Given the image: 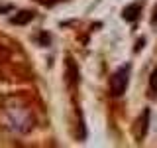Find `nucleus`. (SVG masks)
Instances as JSON below:
<instances>
[{
    "mask_svg": "<svg viewBox=\"0 0 157 148\" xmlns=\"http://www.w3.org/2000/svg\"><path fill=\"white\" fill-rule=\"evenodd\" d=\"M6 118L10 122V128H14L16 132H28L33 126V115L32 109H28L22 101H8L4 107Z\"/></svg>",
    "mask_w": 157,
    "mask_h": 148,
    "instance_id": "nucleus-1",
    "label": "nucleus"
},
{
    "mask_svg": "<svg viewBox=\"0 0 157 148\" xmlns=\"http://www.w3.org/2000/svg\"><path fill=\"white\" fill-rule=\"evenodd\" d=\"M128 81H130V65H124L120 67L118 71L112 75L110 79V91L114 97H122L126 93V87H128Z\"/></svg>",
    "mask_w": 157,
    "mask_h": 148,
    "instance_id": "nucleus-2",
    "label": "nucleus"
},
{
    "mask_svg": "<svg viewBox=\"0 0 157 148\" xmlns=\"http://www.w3.org/2000/svg\"><path fill=\"white\" fill-rule=\"evenodd\" d=\"M147 128H149V111H145L140 115V118L136 121V126H134V134H136V140H144L145 134H147Z\"/></svg>",
    "mask_w": 157,
    "mask_h": 148,
    "instance_id": "nucleus-3",
    "label": "nucleus"
},
{
    "mask_svg": "<svg viewBox=\"0 0 157 148\" xmlns=\"http://www.w3.org/2000/svg\"><path fill=\"white\" fill-rule=\"evenodd\" d=\"M14 59H16V51H14V47L10 46L8 42L0 39V67H4V65H12Z\"/></svg>",
    "mask_w": 157,
    "mask_h": 148,
    "instance_id": "nucleus-4",
    "label": "nucleus"
},
{
    "mask_svg": "<svg viewBox=\"0 0 157 148\" xmlns=\"http://www.w3.org/2000/svg\"><path fill=\"white\" fill-rule=\"evenodd\" d=\"M67 81L71 87H75L78 81V69H77V63L73 61V57H67Z\"/></svg>",
    "mask_w": 157,
    "mask_h": 148,
    "instance_id": "nucleus-5",
    "label": "nucleus"
},
{
    "mask_svg": "<svg viewBox=\"0 0 157 148\" xmlns=\"http://www.w3.org/2000/svg\"><path fill=\"white\" fill-rule=\"evenodd\" d=\"M140 12H141V4L140 2L130 4L128 8H124V20H128V22H136V20L140 18Z\"/></svg>",
    "mask_w": 157,
    "mask_h": 148,
    "instance_id": "nucleus-6",
    "label": "nucleus"
},
{
    "mask_svg": "<svg viewBox=\"0 0 157 148\" xmlns=\"http://www.w3.org/2000/svg\"><path fill=\"white\" fill-rule=\"evenodd\" d=\"M32 18H33V14L29 12V10H22V12H18L16 16L12 18V24H28Z\"/></svg>",
    "mask_w": 157,
    "mask_h": 148,
    "instance_id": "nucleus-7",
    "label": "nucleus"
},
{
    "mask_svg": "<svg viewBox=\"0 0 157 148\" xmlns=\"http://www.w3.org/2000/svg\"><path fill=\"white\" fill-rule=\"evenodd\" d=\"M149 93L151 95H157V67L151 71V75H149Z\"/></svg>",
    "mask_w": 157,
    "mask_h": 148,
    "instance_id": "nucleus-8",
    "label": "nucleus"
},
{
    "mask_svg": "<svg viewBox=\"0 0 157 148\" xmlns=\"http://www.w3.org/2000/svg\"><path fill=\"white\" fill-rule=\"evenodd\" d=\"M39 4L43 6H55V4H61V2H67V0H37Z\"/></svg>",
    "mask_w": 157,
    "mask_h": 148,
    "instance_id": "nucleus-9",
    "label": "nucleus"
},
{
    "mask_svg": "<svg viewBox=\"0 0 157 148\" xmlns=\"http://www.w3.org/2000/svg\"><path fill=\"white\" fill-rule=\"evenodd\" d=\"M37 39L43 43V46H49V36H47V34H39V36H37Z\"/></svg>",
    "mask_w": 157,
    "mask_h": 148,
    "instance_id": "nucleus-10",
    "label": "nucleus"
},
{
    "mask_svg": "<svg viewBox=\"0 0 157 148\" xmlns=\"http://www.w3.org/2000/svg\"><path fill=\"white\" fill-rule=\"evenodd\" d=\"M151 22L157 26V6H155V10H153V16H151Z\"/></svg>",
    "mask_w": 157,
    "mask_h": 148,
    "instance_id": "nucleus-11",
    "label": "nucleus"
}]
</instances>
